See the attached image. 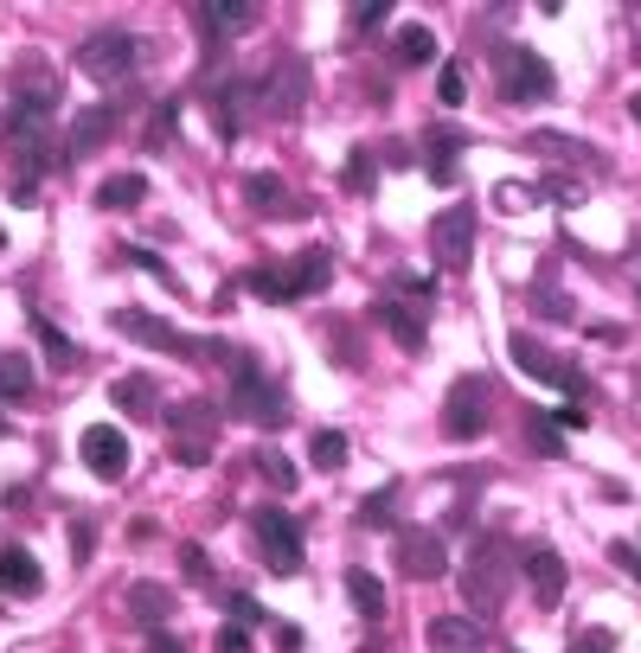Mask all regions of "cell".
<instances>
[{
    "label": "cell",
    "instance_id": "obj_1",
    "mask_svg": "<svg viewBox=\"0 0 641 653\" xmlns=\"http://www.w3.org/2000/svg\"><path fill=\"white\" fill-rule=\"evenodd\" d=\"M212 353L231 365V403H225L231 417H244V423H257V430H283V423H289V398L257 372V359L237 353V346H212Z\"/></svg>",
    "mask_w": 641,
    "mask_h": 653
},
{
    "label": "cell",
    "instance_id": "obj_2",
    "mask_svg": "<svg viewBox=\"0 0 641 653\" xmlns=\"http://www.w3.org/2000/svg\"><path fill=\"white\" fill-rule=\"evenodd\" d=\"M513 564H520V551H507L500 539H482L475 557H468V571H462V596L475 609H500L507 589H513Z\"/></svg>",
    "mask_w": 641,
    "mask_h": 653
},
{
    "label": "cell",
    "instance_id": "obj_3",
    "mask_svg": "<svg viewBox=\"0 0 641 653\" xmlns=\"http://www.w3.org/2000/svg\"><path fill=\"white\" fill-rule=\"evenodd\" d=\"M494 84H500L507 103H545V97L559 90L552 65H545L539 52H527V45H500V52H494Z\"/></svg>",
    "mask_w": 641,
    "mask_h": 653
},
{
    "label": "cell",
    "instance_id": "obj_4",
    "mask_svg": "<svg viewBox=\"0 0 641 653\" xmlns=\"http://www.w3.org/2000/svg\"><path fill=\"white\" fill-rule=\"evenodd\" d=\"M251 532H257L264 564L276 571V577H296V571H302V532H296V519H289L283 507H257L251 512Z\"/></svg>",
    "mask_w": 641,
    "mask_h": 653
},
{
    "label": "cell",
    "instance_id": "obj_5",
    "mask_svg": "<svg viewBox=\"0 0 641 653\" xmlns=\"http://www.w3.org/2000/svg\"><path fill=\"white\" fill-rule=\"evenodd\" d=\"M77 71L97 77V84H115V77H129V71H135V33H115V26L90 33L84 45H77Z\"/></svg>",
    "mask_w": 641,
    "mask_h": 653
},
{
    "label": "cell",
    "instance_id": "obj_6",
    "mask_svg": "<svg viewBox=\"0 0 641 653\" xmlns=\"http://www.w3.org/2000/svg\"><path fill=\"white\" fill-rule=\"evenodd\" d=\"M488 378H455L450 398H443V430L455 435V442H475V435L488 430Z\"/></svg>",
    "mask_w": 641,
    "mask_h": 653
},
{
    "label": "cell",
    "instance_id": "obj_7",
    "mask_svg": "<svg viewBox=\"0 0 641 653\" xmlns=\"http://www.w3.org/2000/svg\"><path fill=\"white\" fill-rule=\"evenodd\" d=\"M398 571L411 583H436L443 571H450V551H443V539L436 532H417V525H405L398 532Z\"/></svg>",
    "mask_w": 641,
    "mask_h": 653
},
{
    "label": "cell",
    "instance_id": "obj_8",
    "mask_svg": "<svg viewBox=\"0 0 641 653\" xmlns=\"http://www.w3.org/2000/svg\"><path fill=\"white\" fill-rule=\"evenodd\" d=\"M77 449H84V468L97 474V480H122L129 474V435L115 430V423H90Z\"/></svg>",
    "mask_w": 641,
    "mask_h": 653
},
{
    "label": "cell",
    "instance_id": "obj_9",
    "mask_svg": "<svg viewBox=\"0 0 641 653\" xmlns=\"http://www.w3.org/2000/svg\"><path fill=\"white\" fill-rule=\"evenodd\" d=\"M430 244H436V263H443V269H462V263H468V244H475V206H450V212L430 224Z\"/></svg>",
    "mask_w": 641,
    "mask_h": 653
},
{
    "label": "cell",
    "instance_id": "obj_10",
    "mask_svg": "<svg viewBox=\"0 0 641 653\" xmlns=\"http://www.w3.org/2000/svg\"><path fill=\"white\" fill-rule=\"evenodd\" d=\"M520 571L532 577L539 609H559V602H565V557H559L552 544H532V551H520Z\"/></svg>",
    "mask_w": 641,
    "mask_h": 653
},
{
    "label": "cell",
    "instance_id": "obj_11",
    "mask_svg": "<svg viewBox=\"0 0 641 653\" xmlns=\"http://www.w3.org/2000/svg\"><path fill=\"white\" fill-rule=\"evenodd\" d=\"M302 90H308V65H302V58H283V65L264 77V90H257V97H264L269 115H283V122H289V115L302 109Z\"/></svg>",
    "mask_w": 641,
    "mask_h": 653
},
{
    "label": "cell",
    "instance_id": "obj_12",
    "mask_svg": "<svg viewBox=\"0 0 641 653\" xmlns=\"http://www.w3.org/2000/svg\"><path fill=\"white\" fill-rule=\"evenodd\" d=\"M115 333H129V340H142V346H161V353H192V340L180 333V326L154 321V314H142V308H122V314H110Z\"/></svg>",
    "mask_w": 641,
    "mask_h": 653
},
{
    "label": "cell",
    "instance_id": "obj_13",
    "mask_svg": "<svg viewBox=\"0 0 641 653\" xmlns=\"http://www.w3.org/2000/svg\"><path fill=\"white\" fill-rule=\"evenodd\" d=\"M192 20H199L206 45H219V33H244V26H257V7H251V0H199V7H192Z\"/></svg>",
    "mask_w": 641,
    "mask_h": 653
},
{
    "label": "cell",
    "instance_id": "obj_14",
    "mask_svg": "<svg viewBox=\"0 0 641 653\" xmlns=\"http://www.w3.org/2000/svg\"><path fill=\"white\" fill-rule=\"evenodd\" d=\"M430 653H488V628L475 616H436L430 621Z\"/></svg>",
    "mask_w": 641,
    "mask_h": 653
},
{
    "label": "cell",
    "instance_id": "obj_15",
    "mask_svg": "<svg viewBox=\"0 0 641 653\" xmlns=\"http://www.w3.org/2000/svg\"><path fill=\"white\" fill-rule=\"evenodd\" d=\"M110 135H115V109H110V103L84 109V115L71 122V135H65V142H71V161H84V154H97V147L110 142Z\"/></svg>",
    "mask_w": 641,
    "mask_h": 653
},
{
    "label": "cell",
    "instance_id": "obj_16",
    "mask_svg": "<svg viewBox=\"0 0 641 653\" xmlns=\"http://www.w3.org/2000/svg\"><path fill=\"white\" fill-rule=\"evenodd\" d=\"M174 609H180V602H174V589H167V583H135V589H129V616L142 621L148 634L174 616Z\"/></svg>",
    "mask_w": 641,
    "mask_h": 653
},
{
    "label": "cell",
    "instance_id": "obj_17",
    "mask_svg": "<svg viewBox=\"0 0 641 653\" xmlns=\"http://www.w3.org/2000/svg\"><path fill=\"white\" fill-rule=\"evenodd\" d=\"M0 589H13V596H38L45 589V571L33 564V551H0Z\"/></svg>",
    "mask_w": 641,
    "mask_h": 653
},
{
    "label": "cell",
    "instance_id": "obj_18",
    "mask_svg": "<svg viewBox=\"0 0 641 653\" xmlns=\"http://www.w3.org/2000/svg\"><path fill=\"white\" fill-rule=\"evenodd\" d=\"M289 283H296V301L321 295L328 283H334V256H328V251H302V256H296V269H289Z\"/></svg>",
    "mask_w": 641,
    "mask_h": 653
},
{
    "label": "cell",
    "instance_id": "obj_19",
    "mask_svg": "<svg viewBox=\"0 0 641 653\" xmlns=\"http://www.w3.org/2000/svg\"><path fill=\"white\" fill-rule=\"evenodd\" d=\"M513 365L532 372V378H545V385H565V372H571V365H559L539 340H527V333H513Z\"/></svg>",
    "mask_w": 641,
    "mask_h": 653
},
{
    "label": "cell",
    "instance_id": "obj_20",
    "mask_svg": "<svg viewBox=\"0 0 641 653\" xmlns=\"http://www.w3.org/2000/svg\"><path fill=\"white\" fill-rule=\"evenodd\" d=\"M110 398L122 403L129 417H142V423H148V417H161V403H154V378H142V372L115 378V385H110Z\"/></svg>",
    "mask_w": 641,
    "mask_h": 653
},
{
    "label": "cell",
    "instance_id": "obj_21",
    "mask_svg": "<svg viewBox=\"0 0 641 653\" xmlns=\"http://www.w3.org/2000/svg\"><path fill=\"white\" fill-rule=\"evenodd\" d=\"M142 192H148L142 174H110V180L97 186V206H103V212H135V206H142Z\"/></svg>",
    "mask_w": 641,
    "mask_h": 653
},
{
    "label": "cell",
    "instance_id": "obj_22",
    "mask_svg": "<svg viewBox=\"0 0 641 653\" xmlns=\"http://www.w3.org/2000/svg\"><path fill=\"white\" fill-rule=\"evenodd\" d=\"M373 314H378V326H385V333H391L405 353H423V321H417V314H405L398 301H378Z\"/></svg>",
    "mask_w": 641,
    "mask_h": 653
},
{
    "label": "cell",
    "instance_id": "obj_23",
    "mask_svg": "<svg viewBox=\"0 0 641 653\" xmlns=\"http://www.w3.org/2000/svg\"><path fill=\"white\" fill-rule=\"evenodd\" d=\"M423 154H430V180L450 186L455 180V154H462V135H450V129H430V135H423Z\"/></svg>",
    "mask_w": 641,
    "mask_h": 653
},
{
    "label": "cell",
    "instance_id": "obj_24",
    "mask_svg": "<svg viewBox=\"0 0 641 653\" xmlns=\"http://www.w3.org/2000/svg\"><path fill=\"white\" fill-rule=\"evenodd\" d=\"M346 596H353V609L360 616H385V583L373 577V571H346Z\"/></svg>",
    "mask_w": 641,
    "mask_h": 653
},
{
    "label": "cell",
    "instance_id": "obj_25",
    "mask_svg": "<svg viewBox=\"0 0 641 653\" xmlns=\"http://www.w3.org/2000/svg\"><path fill=\"white\" fill-rule=\"evenodd\" d=\"M33 333H38V346H45V359L58 365V372H71V365H77V340H71V333H58L45 314H33Z\"/></svg>",
    "mask_w": 641,
    "mask_h": 653
},
{
    "label": "cell",
    "instance_id": "obj_26",
    "mask_svg": "<svg viewBox=\"0 0 641 653\" xmlns=\"http://www.w3.org/2000/svg\"><path fill=\"white\" fill-rule=\"evenodd\" d=\"M308 462L321 474H340L346 468V435L340 430H314V442H308Z\"/></svg>",
    "mask_w": 641,
    "mask_h": 653
},
{
    "label": "cell",
    "instance_id": "obj_27",
    "mask_svg": "<svg viewBox=\"0 0 641 653\" xmlns=\"http://www.w3.org/2000/svg\"><path fill=\"white\" fill-rule=\"evenodd\" d=\"M33 391V359L26 353H0V398H26Z\"/></svg>",
    "mask_w": 641,
    "mask_h": 653
},
{
    "label": "cell",
    "instance_id": "obj_28",
    "mask_svg": "<svg viewBox=\"0 0 641 653\" xmlns=\"http://www.w3.org/2000/svg\"><path fill=\"white\" fill-rule=\"evenodd\" d=\"M436 58V33L430 26H405L398 33V65H430Z\"/></svg>",
    "mask_w": 641,
    "mask_h": 653
},
{
    "label": "cell",
    "instance_id": "obj_29",
    "mask_svg": "<svg viewBox=\"0 0 641 653\" xmlns=\"http://www.w3.org/2000/svg\"><path fill=\"white\" fill-rule=\"evenodd\" d=\"M244 192H251V206H257V212H289V206H283V180H276V174H251V180H244Z\"/></svg>",
    "mask_w": 641,
    "mask_h": 653
},
{
    "label": "cell",
    "instance_id": "obj_30",
    "mask_svg": "<svg viewBox=\"0 0 641 653\" xmlns=\"http://www.w3.org/2000/svg\"><path fill=\"white\" fill-rule=\"evenodd\" d=\"M251 295H264V301H296V283H289V269H251Z\"/></svg>",
    "mask_w": 641,
    "mask_h": 653
},
{
    "label": "cell",
    "instance_id": "obj_31",
    "mask_svg": "<svg viewBox=\"0 0 641 653\" xmlns=\"http://www.w3.org/2000/svg\"><path fill=\"white\" fill-rule=\"evenodd\" d=\"M257 474H264L269 487H283V494H289V487H296V468H289V462H283V455H276V449H257Z\"/></svg>",
    "mask_w": 641,
    "mask_h": 653
},
{
    "label": "cell",
    "instance_id": "obj_32",
    "mask_svg": "<svg viewBox=\"0 0 641 653\" xmlns=\"http://www.w3.org/2000/svg\"><path fill=\"white\" fill-rule=\"evenodd\" d=\"M385 13H391V0H360V7L346 13V26H353V33H373V26H385Z\"/></svg>",
    "mask_w": 641,
    "mask_h": 653
},
{
    "label": "cell",
    "instance_id": "obj_33",
    "mask_svg": "<svg viewBox=\"0 0 641 653\" xmlns=\"http://www.w3.org/2000/svg\"><path fill=\"white\" fill-rule=\"evenodd\" d=\"M532 442H539V455H552V462L565 455V442H559V423H552V417H539V410H532Z\"/></svg>",
    "mask_w": 641,
    "mask_h": 653
},
{
    "label": "cell",
    "instance_id": "obj_34",
    "mask_svg": "<svg viewBox=\"0 0 641 653\" xmlns=\"http://www.w3.org/2000/svg\"><path fill=\"white\" fill-rule=\"evenodd\" d=\"M436 97H443L450 109L468 97V77H462V65H443V77H436Z\"/></svg>",
    "mask_w": 641,
    "mask_h": 653
},
{
    "label": "cell",
    "instance_id": "obj_35",
    "mask_svg": "<svg viewBox=\"0 0 641 653\" xmlns=\"http://www.w3.org/2000/svg\"><path fill=\"white\" fill-rule=\"evenodd\" d=\"M366 180H373V154L360 147V154L346 161V192H366Z\"/></svg>",
    "mask_w": 641,
    "mask_h": 653
},
{
    "label": "cell",
    "instance_id": "obj_36",
    "mask_svg": "<svg viewBox=\"0 0 641 653\" xmlns=\"http://www.w3.org/2000/svg\"><path fill=\"white\" fill-rule=\"evenodd\" d=\"M391 500H398V494H366L360 519H366V525H391Z\"/></svg>",
    "mask_w": 641,
    "mask_h": 653
},
{
    "label": "cell",
    "instance_id": "obj_37",
    "mask_svg": "<svg viewBox=\"0 0 641 653\" xmlns=\"http://www.w3.org/2000/svg\"><path fill=\"white\" fill-rule=\"evenodd\" d=\"M609 648H616V634H609V628H584V634L571 641V653H609Z\"/></svg>",
    "mask_w": 641,
    "mask_h": 653
},
{
    "label": "cell",
    "instance_id": "obj_38",
    "mask_svg": "<svg viewBox=\"0 0 641 653\" xmlns=\"http://www.w3.org/2000/svg\"><path fill=\"white\" fill-rule=\"evenodd\" d=\"M225 609L237 628H251V621H264V602H251V596H225Z\"/></svg>",
    "mask_w": 641,
    "mask_h": 653
},
{
    "label": "cell",
    "instance_id": "obj_39",
    "mask_svg": "<svg viewBox=\"0 0 641 653\" xmlns=\"http://www.w3.org/2000/svg\"><path fill=\"white\" fill-rule=\"evenodd\" d=\"M174 142V103L161 109V115H154V129H148V147H167Z\"/></svg>",
    "mask_w": 641,
    "mask_h": 653
},
{
    "label": "cell",
    "instance_id": "obj_40",
    "mask_svg": "<svg viewBox=\"0 0 641 653\" xmlns=\"http://www.w3.org/2000/svg\"><path fill=\"white\" fill-rule=\"evenodd\" d=\"M219 653H251V634L231 621V628H219Z\"/></svg>",
    "mask_w": 641,
    "mask_h": 653
},
{
    "label": "cell",
    "instance_id": "obj_41",
    "mask_svg": "<svg viewBox=\"0 0 641 653\" xmlns=\"http://www.w3.org/2000/svg\"><path fill=\"white\" fill-rule=\"evenodd\" d=\"M180 564H187V577H206V551L199 544H180Z\"/></svg>",
    "mask_w": 641,
    "mask_h": 653
},
{
    "label": "cell",
    "instance_id": "obj_42",
    "mask_svg": "<svg viewBox=\"0 0 641 653\" xmlns=\"http://www.w3.org/2000/svg\"><path fill=\"white\" fill-rule=\"evenodd\" d=\"M609 551H616V564H622V571L641 583V551H629V544H609Z\"/></svg>",
    "mask_w": 641,
    "mask_h": 653
},
{
    "label": "cell",
    "instance_id": "obj_43",
    "mask_svg": "<svg viewBox=\"0 0 641 653\" xmlns=\"http://www.w3.org/2000/svg\"><path fill=\"white\" fill-rule=\"evenodd\" d=\"M174 455H180V462H187V468H206V442H180V449H174Z\"/></svg>",
    "mask_w": 641,
    "mask_h": 653
},
{
    "label": "cell",
    "instance_id": "obj_44",
    "mask_svg": "<svg viewBox=\"0 0 641 653\" xmlns=\"http://www.w3.org/2000/svg\"><path fill=\"white\" fill-rule=\"evenodd\" d=\"M148 653H187V648H180L174 634H161V628H154V634H148Z\"/></svg>",
    "mask_w": 641,
    "mask_h": 653
},
{
    "label": "cell",
    "instance_id": "obj_45",
    "mask_svg": "<svg viewBox=\"0 0 641 653\" xmlns=\"http://www.w3.org/2000/svg\"><path fill=\"white\" fill-rule=\"evenodd\" d=\"M629 109H636V122H641V90H636V97H629Z\"/></svg>",
    "mask_w": 641,
    "mask_h": 653
},
{
    "label": "cell",
    "instance_id": "obj_46",
    "mask_svg": "<svg viewBox=\"0 0 641 653\" xmlns=\"http://www.w3.org/2000/svg\"><path fill=\"white\" fill-rule=\"evenodd\" d=\"M0 435H7V410H0Z\"/></svg>",
    "mask_w": 641,
    "mask_h": 653
},
{
    "label": "cell",
    "instance_id": "obj_47",
    "mask_svg": "<svg viewBox=\"0 0 641 653\" xmlns=\"http://www.w3.org/2000/svg\"><path fill=\"white\" fill-rule=\"evenodd\" d=\"M0 251H7V231H0Z\"/></svg>",
    "mask_w": 641,
    "mask_h": 653
}]
</instances>
